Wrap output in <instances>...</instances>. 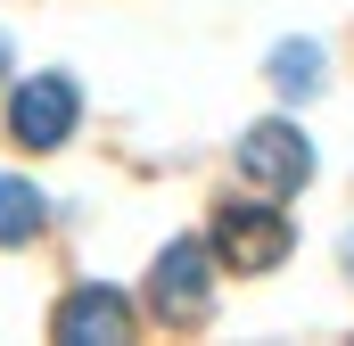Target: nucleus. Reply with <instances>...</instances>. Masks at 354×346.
Listing matches in <instances>:
<instances>
[{
	"label": "nucleus",
	"mask_w": 354,
	"mask_h": 346,
	"mask_svg": "<svg viewBox=\"0 0 354 346\" xmlns=\"http://www.w3.org/2000/svg\"><path fill=\"white\" fill-rule=\"evenodd\" d=\"M50 330L66 346H115V338H132V305H124L107 280H91V289H75V297L50 313Z\"/></svg>",
	"instance_id": "nucleus-5"
},
{
	"label": "nucleus",
	"mask_w": 354,
	"mask_h": 346,
	"mask_svg": "<svg viewBox=\"0 0 354 346\" xmlns=\"http://www.w3.org/2000/svg\"><path fill=\"white\" fill-rule=\"evenodd\" d=\"M239 173H248V190H264V198H288V190H305L313 181V140L297 132V124H248L239 132Z\"/></svg>",
	"instance_id": "nucleus-1"
},
{
	"label": "nucleus",
	"mask_w": 354,
	"mask_h": 346,
	"mask_svg": "<svg viewBox=\"0 0 354 346\" xmlns=\"http://www.w3.org/2000/svg\"><path fill=\"white\" fill-rule=\"evenodd\" d=\"M0 75H8V58H0Z\"/></svg>",
	"instance_id": "nucleus-9"
},
{
	"label": "nucleus",
	"mask_w": 354,
	"mask_h": 346,
	"mask_svg": "<svg viewBox=\"0 0 354 346\" xmlns=\"http://www.w3.org/2000/svg\"><path fill=\"white\" fill-rule=\"evenodd\" d=\"M75 116H83V99H75L66 75H25L17 99H8V140L17 149H66Z\"/></svg>",
	"instance_id": "nucleus-3"
},
{
	"label": "nucleus",
	"mask_w": 354,
	"mask_h": 346,
	"mask_svg": "<svg viewBox=\"0 0 354 346\" xmlns=\"http://www.w3.org/2000/svg\"><path fill=\"white\" fill-rule=\"evenodd\" d=\"M149 305H157V322H206V305H214V248L206 239H174L157 272H149Z\"/></svg>",
	"instance_id": "nucleus-2"
},
{
	"label": "nucleus",
	"mask_w": 354,
	"mask_h": 346,
	"mask_svg": "<svg viewBox=\"0 0 354 346\" xmlns=\"http://www.w3.org/2000/svg\"><path fill=\"white\" fill-rule=\"evenodd\" d=\"M214 256L231 264V272H272V264L288 256L280 206H223L214 215Z\"/></svg>",
	"instance_id": "nucleus-4"
},
{
	"label": "nucleus",
	"mask_w": 354,
	"mask_h": 346,
	"mask_svg": "<svg viewBox=\"0 0 354 346\" xmlns=\"http://www.w3.org/2000/svg\"><path fill=\"white\" fill-rule=\"evenodd\" d=\"M41 215H50V198H41L33 181L0 173V248H25V239L41 231Z\"/></svg>",
	"instance_id": "nucleus-7"
},
{
	"label": "nucleus",
	"mask_w": 354,
	"mask_h": 346,
	"mask_svg": "<svg viewBox=\"0 0 354 346\" xmlns=\"http://www.w3.org/2000/svg\"><path fill=\"white\" fill-rule=\"evenodd\" d=\"M338 256H346V272H354V231H346V248H338Z\"/></svg>",
	"instance_id": "nucleus-8"
},
{
	"label": "nucleus",
	"mask_w": 354,
	"mask_h": 346,
	"mask_svg": "<svg viewBox=\"0 0 354 346\" xmlns=\"http://www.w3.org/2000/svg\"><path fill=\"white\" fill-rule=\"evenodd\" d=\"M264 75H272L280 99H313L322 75H330V58H322V42H280V50L264 58Z\"/></svg>",
	"instance_id": "nucleus-6"
}]
</instances>
